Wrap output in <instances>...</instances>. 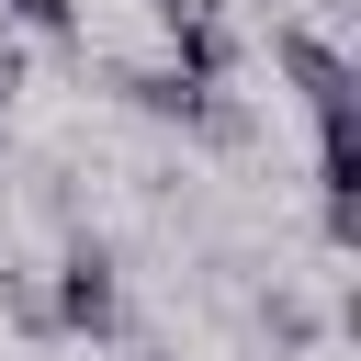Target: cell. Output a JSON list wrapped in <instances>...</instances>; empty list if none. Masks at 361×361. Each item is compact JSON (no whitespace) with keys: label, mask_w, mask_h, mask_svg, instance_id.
<instances>
[{"label":"cell","mask_w":361,"mask_h":361,"mask_svg":"<svg viewBox=\"0 0 361 361\" xmlns=\"http://www.w3.org/2000/svg\"><path fill=\"white\" fill-rule=\"evenodd\" d=\"M271 68H282V79H293V102L316 113V147H350V90H361V79H350V56H338L316 23H271Z\"/></svg>","instance_id":"cell-1"},{"label":"cell","mask_w":361,"mask_h":361,"mask_svg":"<svg viewBox=\"0 0 361 361\" xmlns=\"http://www.w3.org/2000/svg\"><path fill=\"white\" fill-rule=\"evenodd\" d=\"M45 327H56V338H124V282H113V248H102V237H68V248H56Z\"/></svg>","instance_id":"cell-2"},{"label":"cell","mask_w":361,"mask_h":361,"mask_svg":"<svg viewBox=\"0 0 361 361\" xmlns=\"http://www.w3.org/2000/svg\"><path fill=\"white\" fill-rule=\"evenodd\" d=\"M0 23H11V34H45V45H79L90 0H0Z\"/></svg>","instance_id":"cell-3"},{"label":"cell","mask_w":361,"mask_h":361,"mask_svg":"<svg viewBox=\"0 0 361 361\" xmlns=\"http://www.w3.org/2000/svg\"><path fill=\"white\" fill-rule=\"evenodd\" d=\"M259 338L271 350H316V305L305 293H259Z\"/></svg>","instance_id":"cell-4"},{"label":"cell","mask_w":361,"mask_h":361,"mask_svg":"<svg viewBox=\"0 0 361 361\" xmlns=\"http://www.w3.org/2000/svg\"><path fill=\"white\" fill-rule=\"evenodd\" d=\"M0 316H11L23 338H56V327H45V282H34V271H0Z\"/></svg>","instance_id":"cell-5"},{"label":"cell","mask_w":361,"mask_h":361,"mask_svg":"<svg viewBox=\"0 0 361 361\" xmlns=\"http://www.w3.org/2000/svg\"><path fill=\"white\" fill-rule=\"evenodd\" d=\"M11 102H23V34L0 23V113H11Z\"/></svg>","instance_id":"cell-6"},{"label":"cell","mask_w":361,"mask_h":361,"mask_svg":"<svg viewBox=\"0 0 361 361\" xmlns=\"http://www.w3.org/2000/svg\"><path fill=\"white\" fill-rule=\"evenodd\" d=\"M124 361H158V350H124Z\"/></svg>","instance_id":"cell-7"}]
</instances>
